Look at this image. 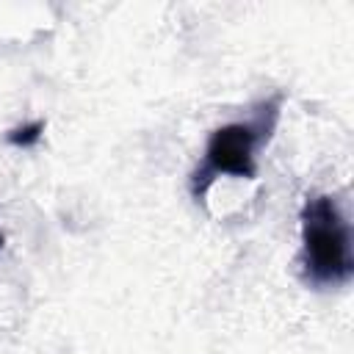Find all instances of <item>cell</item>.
<instances>
[{
  "label": "cell",
  "instance_id": "cell-2",
  "mask_svg": "<svg viewBox=\"0 0 354 354\" xmlns=\"http://www.w3.org/2000/svg\"><path fill=\"white\" fill-rule=\"evenodd\" d=\"M279 105H282V97L274 94L254 108L249 122H230L210 133L207 147H205V160L191 174L194 199H202L218 174H232L243 180H252L257 174L254 152L271 138L277 119H279Z\"/></svg>",
  "mask_w": 354,
  "mask_h": 354
},
{
  "label": "cell",
  "instance_id": "cell-1",
  "mask_svg": "<svg viewBox=\"0 0 354 354\" xmlns=\"http://www.w3.org/2000/svg\"><path fill=\"white\" fill-rule=\"evenodd\" d=\"M301 268L315 288L346 285L354 274L351 227L335 196H307L301 207Z\"/></svg>",
  "mask_w": 354,
  "mask_h": 354
},
{
  "label": "cell",
  "instance_id": "cell-3",
  "mask_svg": "<svg viewBox=\"0 0 354 354\" xmlns=\"http://www.w3.org/2000/svg\"><path fill=\"white\" fill-rule=\"evenodd\" d=\"M44 133V122H28V124H17L14 130H8V144L14 147H33Z\"/></svg>",
  "mask_w": 354,
  "mask_h": 354
},
{
  "label": "cell",
  "instance_id": "cell-4",
  "mask_svg": "<svg viewBox=\"0 0 354 354\" xmlns=\"http://www.w3.org/2000/svg\"><path fill=\"white\" fill-rule=\"evenodd\" d=\"M3 243H6V235H3V232H0V249H3Z\"/></svg>",
  "mask_w": 354,
  "mask_h": 354
}]
</instances>
